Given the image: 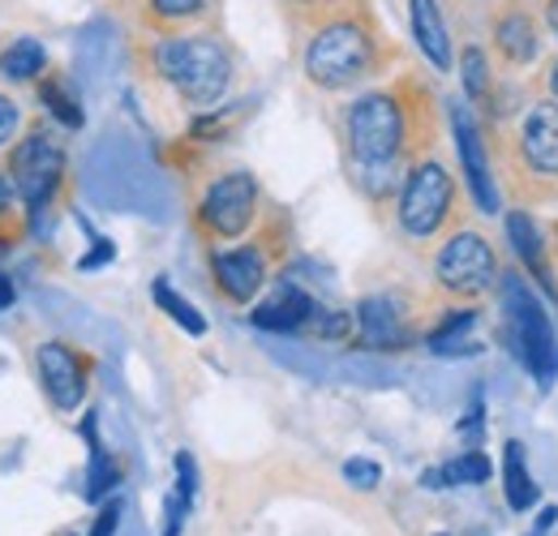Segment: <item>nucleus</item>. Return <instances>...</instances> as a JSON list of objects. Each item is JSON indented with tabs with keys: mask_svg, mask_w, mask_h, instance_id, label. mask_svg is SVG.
Returning a JSON list of instances; mask_svg holds the SVG:
<instances>
[{
	"mask_svg": "<svg viewBox=\"0 0 558 536\" xmlns=\"http://www.w3.org/2000/svg\"><path fill=\"white\" fill-rule=\"evenodd\" d=\"M498 48H502V57H507V61L529 65V61L537 57V35H533V22H529L524 13H507V17L498 22Z\"/></svg>",
	"mask_w": 558,
	"mask_h": 536,
	"instance_id": "obj_20",
	"label": "nucleus"
},
{
	"mask_svg": "<svg viewBox=\"0 0 558 536\" xmlns=\"http://www.w3.org/2000/svg\"><path fill=\"white\" fill-rule=\"evenodd\" d=\"M150 292H155L159 309H168V318H172V322H181V327H185L190 336H207V318H203V314H198V309H194V305H190L185 296H177V292H172V288H168L163 279H159V283H155Z\"/></svg>",
	"mask_w": 558,
	"mask_h": 536,
	"instance_id": "obj_23",
	"label": "nucleus"
},
{
	"mask_svg": "<svg viewBox=\"0 0 558 536\" xmlns=\"http://www.w3.org/2000/svg\"><path fill=\"white\" fill-rule=\"evenodd\" d=\"M550 86H555V95H558V65H555V77H550Z\"/></svg>",
	"mask_w": 558,
	"mask_h": 536,
	"instance_id": "obj_37",
	"label": "nucleus"
},
{
	"mask_svg": "<svg viewBox=\"0 0 558 536\" xmlns=\"http://www.w3.org/2000/svg\"><path fill=\"white\" fill-rule=\"evenodd\" d=\"M198 215H203L207 232H215V236H223V241L241 236V232L254 223V215H258V181H254L250 172H228V176H219L207 190Z\"/></svg>",
	"mask_w": 558,
	"mask_h": 536,
	"instance_id": "obj_7",
	"label": "nucleus"
},
{
	"mask_svg": "<svg viewBox=\"0 0 558 536\" xmlns=\"http://www.w3.org/2000/svg\"><path fill=\"white\" fill-rule=\"evenodd\" d=\"M434 270H438V283H442L447 292H456V296H477V292H486L489 283H494V275H498L494 249H489L477 232L451 236V241L442 245Z\"/></svg>",
	"mask_w": 558,
	"mask_h": 536,
	"instance_id": "obj_8",
	"label": "nucleus"
},
{
	"mask_svg": "<svg viewBox=\"0 0 558 536\" xmlns=\"http://www.w3.org/2000/svg\"><path fill=\"white\" fill-rule=\"evenodd\" d=\"M13 301H17V288H13V279L0 270V314H4V309H13Z\"/></svg>",
	"mask_w": 558,
	"mask_h": 536,
	"instance_id": "obj_32",
	"label": "nucleus"
},
{
	"mask_svg": "<svg viewBox=\"0 0 558 536\" xmlns=\"http://www.w3.org/2000/svg\"><path fill=\"white\" fill-rule=\"evenodd\" d=\"M9 181H13V194L17 202L39 215L48 202L57 198L61 181H65V146L61 137L44 125H35L31 134H22L13 142V155H9Z\"/></svg>",
	"mask_w": 558,
	"mask_h": 536,
	"instance_id": "obj_3",
	"label": "nucleus"
},
{
	"mask_svg": "<svg viewBox=\"0 0 558 536\" xmlns=\"http://www.w3.org/2000/svg\"><path fill=\"white\" fill-rule=\"evenodd\" d=\"M369 69H374V39L352 17H336L318 26L305 48V73L323 90H344L352 82H361Z\"/></svg>",
	"mask_w": 558,
	"mask_h": 536,
	"instance_id": "obj_2",
	"label": "nucleus"
},
{
	"mask_svg": "<svg viewBox=\"0 0 558 536\" xmlns=\"http://www.w3.org/2000/svg\"><path fill=\"white\" fill-rule=\"evenodd\" d=\"M344 480L356 485V489H374V485L383 480V468L369 464V460H349V464H344Z\"/></svg>",
	"mask_w": 558,
	"mask_h": 536,
	"instance_id": "obj_29",
	"label": "nucleus"
},
{
	"mask_svg": "<svg viewBox=\"0 0 558 536\" xmlns=\"http://www.w3.org/2000/svg\"><path fill=\"white\" fill-rule=\"evenodd\" d=\"M65 536H73V533H65Z\"/></svg>",
	"mask_w": 558,
	"mask_h": 536,
	"instance_id": "obj_38",
	"label": "nucleus"
},
{
	"mask_svg": "<svg viewBox=\"0 0 558 536\" xmlns=\"http://www.w3.org/2000/svg\"><path fill=\"white\" fill-rule=\"evenodd\" d=\"M356 336H361L365 348H374V352H391V348H404L409 343V327H404L396 301L369 296V301L356 305Z\"/></svg>",
	"mask_w": 558,
	"mask_h": 536,
	"instance_id": "obj_12",
	"label": "nucleus"
},
{
	"mask_svg": "<svg viewBox=\"0 0 558 536\" xmlns=\"http://www.w3.org/2000/svg\"><path fill=\"white\" fill-rule=\"evenodd\" d=\"M17 130H22V108L0 90V146H13Z\"/></svg>",
	"mask_w": 558,
	"mask_h": 536,
	"instance_id": "obj_28",
	"label": "nucleus"
},
{
	"mask_svg": "<svg viewBox=\"0 0 558 536\" xmlns=\"http://www.w3.org/2000/svg\"><path fill=\"white\" fill-rule=\"evenodd\" d=\"M210 270H215L219 292H223L228 301H236V305L254 301V296H258V288L267 283V258H263V249H254V245H241V249L215 254Z\"/></svg>",
	"mask_w": 558,
	"mask_h": 536,
	"instance_id": "obj_11",
	"label": "nucleus"
},
{
	"mask_svg": "<svg viewBox=\"0 0 558 536\" xmlns=\"http://www.w3.org/2000/svg\"><path fill=\"white\" fill-rule=\"evenodd\" d=\"M473 327H477V309H460V314L442 318V322L429 331V352H434V356H469V352H477Z\"/></svg>",
	"mask_w": 558,
	"mask_h": 536,
	"instance_id": "obj_17",
	"label": "nucleus"
},
{
	"mask_svg": "<svg viewBox=\"0 0 558 536\" xmlns=\"http://www.w3.org/2000/svg\"><path fill=\"white\" fill-rule=\"evenodd\" d=\"M524 159L533 172L558 176V103H537L524 121Z\"/></svg>",
	"mask_w": 558,
	"mask_h": 536,
	"instance_id": "obj_13",
	"label": "nucleus"
},
{
	"mask_svg": "<svg viewBox=\"0 0 558 536\" xmlns=\"http://www.w3.org/2000/svg\"><path fill=\"white\" fill-rule=\"evenodd\" d=\"M9 245H13V241H9V236H0V258L9 254Z\"/></svg>",
	"mask_w": 558,
	"mask_h": 536,
	"instance_id": "obj_36",
	"label": "nucleus"
},
{
	"mask_svg": "<svg viewBox=\"0 0 558 536\" xmlns=\"http://www.w3.org/2000/svg\"><path fill=\"white\" fill-rule=\"evenodd\" d=\"M150 61L177 86V95L194 108L219 103L232 82V57L210 35H168L150 48Z\"/></svg>",
	"mask_w": 558,
	"mask_h": 536,
	"instance_id": "obj_1",
	"label": "nucleus"
},
{
	"mask_svg": "<svg viewBox=\"0 0 558 536\" xmlns=\"http://www.w3.org/2000/svg\"><path fill=\"white\" fill-rule=\"evenodd\" d=\"M117 528H121V502L112 498V502L99 507V520H95L90 536H117Z\"/></svg>",
	"mask_w": 558,
	"mask_h": 536,
	"instance_id": "obj_30",
	"label": "nucleus"
},
{
	"mask_svg": "<svg viewBox=\"0 0 558 536\" xmlns=\"http://www.w3.org/2000/svg\"><path fill=\"white\" fill-rule=\"evenodd\" d=\"M150 4V17L159 22H185V17H198L210 0H146Z\"/></svg>",
	"mask_w": 558,
	"mask_h": 536,
	"instance_id": "obj_25",
	"label": "nucleus"
},
{
	"mask_svg": "<svg viewBox=\"0 0 558 536\" xmlns=\"http://www.w3.org/2000/svg\"><path fill=\"white\" fill-rule=\"evenodd\" d=\"M507 241H511V249L520 254V263L533 270L542 283H550V270H546V249H542V232L533 228V219L524 215V210H515V215H507Z\"/></svg>",
	"mask_w": 558,
	"mask_h": 536,
	"instance_id": "obj_18",
	"label": "nucleus"
},
{
	"mask_svg": "<svg viewBox=\"0 0 558 536\" xmlns=\"http://www.w3.org/2000/svg\"><path fill=\"white\" fill-rule=\"evenodd\" d=\"M39 103H44V112H48V117H57L65 130H82V121H86V112H82L77 95H73L61 77H52V73L39 82Z\"/></svg>",
	"mask_w": 558,
	"mask_h": 536,
	"instance_id": "obj_21",
	"label": "nucleus"
},
{
	"mask_svg": "<svg viewBox=\"0 0 558 536\" xmlns=\"http://www.w3.org/2000/svg\"><path fill=\"white\" fill-rule=\"evenodd\" d=\"M404 134H409L404 108H400V99L387 95V90L361 95L349 108V146L361 168L396 163V155L404 150Z\"/></svg>",
	"mask_w": 558,
	"mask_h": 536,
	"instance_id": "obj_5",
	"label": "nucleus"
},
{
	"mask_svg": "<svg viewBox=\"0 0 558 536\" xmlns=\"http://www.w3.org/2000/svg\"><path fill=\"white\" fill-rule=\"evenodd\" d=\"M117 480H121V468H117V464L104 455V447L95 442V447H90V472H86V498L99 502Z\"/></svg>",
	"mask_w": 558,
	"mask_h": 536,
	"instance_id": "obj_24",
	"label": "nucleus"
},
{
	"mask_svg": "<svg viewBox=\"0 0 558 536\" xmlns=\"http://www.w3.org/2000/svg\"><path fill=\"white\" fill-rule=\"evenodd\" d=\"M314 309H318V305H314L301 288L283 283L271 301H263V305L254 309V327L279 331V336H288V331H305V322L314 318Z\"/></svg>",
	"mask_w": 558,
	"mask_h": 536,
	"instance_id": "obj_14",
	"label": "nucleus"
},
{
	"mask_svg": "<svg viewBox=\"0 0 558 536\" xmlns=\"http://www.w3.org/2000/svg\"><path fill=\"white\" fill-rule=\"evenodd\" d=\"M13 198H17V194H13V181H9L4 172H0V219L9 215V206H13Z\"/></svg>",
	"mask_w": 558,
	"mask_h": 536,
	"instance_id": "obj_33",
	"label": "nucleus"
},
{
	"mask_svg": "<svg viewBox=\"0 0 558 536\" xmlns=\"http://www.w3.org/2000/svg\"><path fill=\"white\" fill-rule=\"evenodd\" d=\"M305 327H310L318 339H340V336H349L352 322L344 318V314H336V309H323V305H318V309H314V318H310Z\"/></svg>",
	"mask_w": 558,
	"mask_h": 536,
	"instance_id": "obj_27",
	"label": "nucleus"
},
{
	"mask_svg": "<svg viewBox=\"0 0 558 536\" xmlns=\"http://www.w3.org/2000/svg\"><path fill=\"white\" fill-rule=\"evenodd\" d=\"M451 125H456V146H460V163H464L469 194L477 202V210L494 215V210H498V190H494V176H489L482 134H477V125H473V117H469L464 108H451Z\"/></svg>",
	"mask_w": 558,
	"mask_h": 536,
	"instance_id": "obj_10",
	"label": "nucleus"
},
{
	"mask_svg": "<svg viewBox=\"0 0 558 536\" xmlns=\"http://www.w3.org/2000/svg\"><path fill=\"white\" fill-rule=\"evenodd\" d=\"M409 17H413V35L425 61L434 69H451V39H447V22L438 13V0H409Z\"/></svg>",
	"mask_w": 558,
	"mask_h": 536,
	"instance_id": "obj_15",
	"label": "nucleus"
},
{
	"mask_svg": "<svg viewBox=\"0 0 558 536\" xmlns=\"http://www.w3.org/2000/svg\"><path fill=\"white\" fill-rule=\"evenodd\" d=\"M108 258H112V245H108V241H99V245H95V254H86V258L77 263V270H95V267H104Z\"/></svg>",
	"mask_w": 558,
	"mask_h": 536,
	"instance_id": "obj_31",
	"label": "nucleus"
},
{
	"mask_svg": "<svg viewBox=\"0 0 558 536\" xmlns=\"http://www.w3.org/2000/svg\"><path fill=\"white\" fill-rule=\"evenodd\" d=\"M482 480H489V460L482 451H469L438 472H425V485H482Z\"/></svg>",
	"mask_w": 558,
	"mask_h": 536,
	"instance_id": "obj_22",
	"label": "nucleus"
},
{
	"mask_svg": "<svg viewBox=\"0 0 558 536\" xmlns=\"http://www.w3.org/2000/svg\"><path fill=\"white\" fill-rule=\"evenodd\" d=\"M502 489H507V507L511 511H529L537 502V485L529 476V464H524V447L520 442H507L502 451Z\"/></svg>",
	"mask_w": 558,
	"mask_h": 536,
	"instance_id": "obj_19",
	"label": "nucleus"
},
{
	"mask_svg": "<svg viewBox=\"0 0 558 536\" xmlns=\"http://www.w3.org/2000/svg\"><path fill=\"white\" fill-rule=\"evenodd\" d=\"M451 198H456V185H451L447 168L434 163V159L417 163L409 172L404 194H400V228L409 236H417V241L434 236L447 223V215H451Z\"/></svg>",
	"mask_w": 558,
	"mask_h": 536,
	"instance_id": "obj_6",
	"label": "nucleus"
},
{
	"mask_svg": "<svg viewBox=\"0 0 558 536\" xmlns=\"http://www.w3.org/2000/svg\"><path fill=\"white\" fill-rule=\"evenodd\" d=\"M460 69H464V90L473 95V99H482L489 86V69H486V57H482V48H469L464 52V61H460Z\"/></svg>",
	"mask_w": 558,
	"mask_h": 536,
	"instance_id": "obj_26",
	"label": "nucleus"
},
{
	"mask_svg": "<svg viewBox=\"0 0 558 536\" xmlns=\"http://www.w3.org/2000/svg\"><path fill=\"white\" fill-rule=\"evenodd\" d=\"M555 507H546V511H542V520H537V528H550V524H555Z\"/></svg>",
	"mask_w": 558,
	"mask_h": 536,
	"instance_id": "obj_35",
	"label": "nucleus"
},
{
	"mask_svg": "<svg viewBox=\"0 0 558 536\" xmlns=\"http://www.w3.org/2000/svg\"><path fill=\"white\" fill-rule=\"evenodd\" d=\"M502 301H507V339H511L515 356L533 369L537 382H550L558 374V339L546 309H542V301L515 275H507Z\"/></svg>",
	"mask_w": 558,
	"mask_h": 536,
	"instance_id": "obj_4",
	"label": "nucleus"
},
{
	"mask_svg": "<svg viewBox=\"0 0 558 536\" xmlns=\"http://www.w3.org/2000/svg\"><path fill=\"white\" fill-rule=\"evenodd\" d=\"M44 73H48V48L39 39L22 35V39H9L0 48V77L4 82L22 86V82H39Z\"/></svg>",
	"mask_w": 558,
	"mask_h": 536,
	"instance_id": "obj_16",
	"label": "nucleus"
},
{
	"mask_svg": "<svg viewBox=\"0 0 558 536\" xmlns=\"http://www.w3.org/2000/svg\"><path fill=\"white\" fill-rule=\"evenodd\" d=\"M35 369H39L44 395L57 403L61 412L82 407L86 387H90V369H86V361L73 352L70 343H61V339L39 343V352H35Z\"/></svg>",
	"mask_w": 558,
	"mask_h": 536,
	"instance_id": "obj_9",
	"label": "nucleus"
},
{
	"mask_svg": "<svg viewBox=\"0 0 558 536\" xmlns=\"http://www.w3.org/2000/svg\"><path fill=\"white\" fill-rule=\"evenodd\" d=\"M546 22H550V31L558 35V0H550V9H546Z\"/></svg>",
	"mask_w": 558,
	"mask_h": 536,
	"instance_id": "obj_34",
	"label": "nucleus"
}]
</instances>
